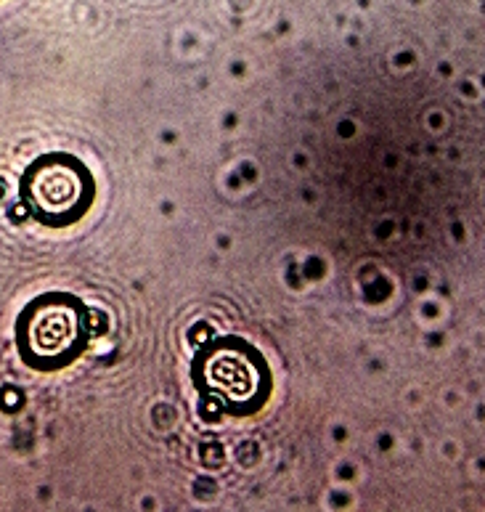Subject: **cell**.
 Wrapping results in <instances>:
<instances>
[{
    "mask_svg": "<svg viewBox=\"0 0 485 512\" xmlns=\"http://www.w3.org/2000/svg\"><path fill=\"white\" fill-rule=\"evenodd\" d=\"M191 380L202 401L228 417H252L268 404L273 390L266 356L244 337L223 335L194 356Z\"/></svg>",
    "mask_w": 485,
    "mask_h": 512,
    "instance_id": "cell-1",
    "label": "cell"
},
{
    "mask_svg": "<svg viewBox=\"0 0 485 512\" xmlns=\"http://www.w3.org/2000/svg\"><path fill=\"white\" fill-rule=\"evenodd\" d=\"M88 340L91 311L72 292H43L16 316V351L35 372H56L75 364Z\"/></svg>",
    "mask_w": 485,
    "mask_h": 512,
    "instance_id": "cell-2",
    "label": "cell"
},
{
    "mask_svg": "<svg viewBox=\"0 0 485 512\" xmlns=\"http://www.w3.org/2000/svg\"><path fill=\"white\" fill-rule=\"evenodd\" d=\"M96 176L80 157L46 152L32 160L19 178L24 210L46 229H69L96 205Z\"/></svg>",
    "mask_w": 485,
    "mask_h": 512,
    "instance_id": "cell-3",
    "label": "cell"
}]
</instances>
